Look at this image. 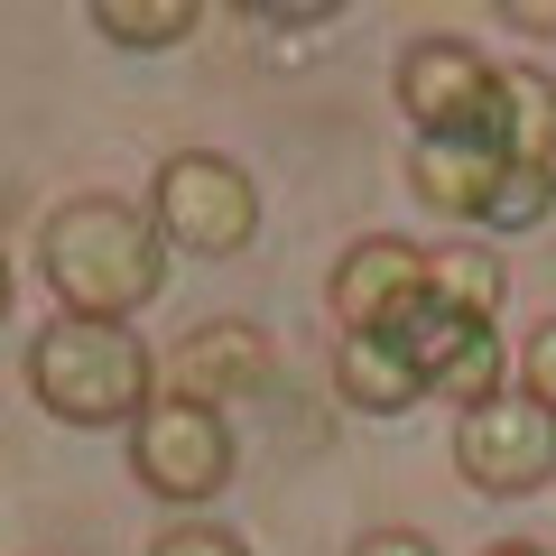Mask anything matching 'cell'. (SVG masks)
Listing matches in <instances>:
<instances>
[{"mask_svg":"<svg viewBox=\"0 0 556 556\" xmlns=\"http://www.w3.org/2000/svg\"><path fill=\"white\" fill-rule=\"evenodd\" d=\"M501 139H417L408 149V186H417V204L427 214H455V223H473L482 204H492V186H501Z\"/></svg>","mask_w":556,"mask_h":556,"instance_id":"cell-10","label":"cell"},{"mask_svg":"<svg viewBox=\"0 0 556 556\" xmlns=\"http://www.w3.org/2000/svg\"><path fill=\"white\" fill-rule=\"evenodd\" d=\"M334 390H343V408H362V417H408L417 399H427V380L408 371V353H399V343L343 334V343H334Z\"/></svg>","mask_w":556,"mask_h":556,"instance_id":"cell-11","label":"cell"},{"mask_svg":"<svg viewBox=\"0 0 556 556\" xmlns=\"http://www.w3.org/2000/svg\"><path fill=\"white\" fill-rule=\"evenodd\" d=\"M38 269H47V288H56L65 316L130 325L139 306L167 288V232H159V214L130 204V195H75V204L47 214Z\"/></svg>","mask_w":556,"mask_h":556,"instance_id":"cell-1","label":"cell"},{"mask_svg":"<svg viewBox=\"0 0 556 556\" xmlns=\"http://www.w3.org/2000/svg\"><path fill=\"white\" fill-rule=\"evenodd\" d=\"M130 473H139V492H159L167 510L214 501L223 482H232V427H223V408H195V399L159 390L139 408V427H130Z\"/></svg>","mask_w":556,"mask_h":556,"instance_id":"cell-4","label":"cell"},{"mask_svg":"<svg viewBox=\"0 0 556 556\" xmlns=\"http://www.w3.org/2000/svg\"><path fill=\"white\" fill-rule=\"evenodd\" d=\"M492 84L501 65L464 38H417L399 56V112L417 121V139H492Z\"/></svg>","mask_w":556,"mask_h":556,"instance_id":"cell-6","label":"cell"},{"mask_svg":"<svg viewBox=\"0 0 556 556\" xmlns=\"http://www.w3.org/2000/svg\"><path fill=\"white\" fill-rule=\"evenodd\" d=\"M455 473L492 501L547 492L556 482V408H538L529 390H501L482 408H464L455 417Z\"/></svg>","mask_w":556,"mask_h":556,"instance_id":"cell-5","label":"cell"},{"mask_svg":"<svg viewBox=\"0 0 556 556\" xmlns=\"http://www.w3.org/2000/svg\"><path fill=\"white\" fill-rule=\"evenodd\" d=\"M519 390H529L538 408H556V316L538 325L529 343H519Z\"/></svg>","mask_w":556,"mask_h":556,"instance_id":"cell-17","label":"cell"},{"mask_svg":"<svg viewBox=\"0 0 556 556\" xmlns=\"http://www.w3.org/2000/svg\"><path fill=\"white\" fill-rule=\"evenodd\" d=\"M149 214H159L167 251L232 260V251H251V232H260V186H251V167H232L223 149H177V159H159Z\"/></svg>","mask_w":556,"mask_h":556,"instance_id":"cell-3","label":"cell"},{"mask_svg":"<svg viewBox=\"0 0 556 556\" xmlns=\"http://www.w3.org/2000/svg\"><path fill=\"white\" fill-rule=\"evenodd\" d=\"M28 390L56 427H139V408L159 399V353L130 325L56 316L28 334Z\"/></svg>","mask_w":556,"mask_h":556,"instance_id":"cell-2","label":"cell"},{"mask_svg":"<svg viewBox=\"0 0 556 556\" xmlns=\"http://www.w3.org/2000/svg\"><path fill=\"white\" fill-rule=\"evenodd\" d=\"M0 325H10V251H0Z\"/></svg>","mask_w":556,"mask_h":556,"instance_id":"cell-21","label":"cell"},{"mask_svg":"<svg viewBox=\"0 0 556 556\" xmlns=\"http://www.w3.org/2000/svg\"><path fill=\"white\" fill-rule=\"evenodd\" d=\"M399 353L427 380V399H455V417L482 408V399H501V371H510V353H501L492 325L445 316V306H417V316L399 325Z\"/></svg>","mask_w":556,"mask_h":556,"instance_id":"cell-8","label":"cell"},{"mask_svg":"<svg viewBox=\"0 0 556 556\" xmlns=\"http://www.w3.org/2000/svg\"><path fill=\"white\" fill-rule=\"evenodd\" d=\"M149 556H251V547H241V538L223 529V519H177V529H167Z\"/></svg>","mask_w":556,"mask_h":556,"instance_id":"cell-16","label":"cell"},{"mask_svg":"<svg viewBox=\"0 0 556 556\" xmlns=\"http://www.w3.org/2000/svg\"><path fill=\"white\" fill-rule=\"evenodd\" d=\"M325 298H334V325H343V334L399 343V325L427 306V251H417V241H399V232H362L353 251L334 260Z\"/></svg>","mask_w":556,"mask_h":556,"instance_id":"cell-7","label":"cell"},{"mask_svg":"<svg viewBox=\"0 0 556 556\" xmlns=\"http://www.w3.org/2000/svg\"><path fill=\"white\" fill-rule=\"evenodd\" d=\"M556 214V167H529V159H510L501 167V186H492V204H482V232H538V223Z\"/></svg>","mask_w":556,"mask_h":556,"instance_id":"cell-15","label":"cell"},{"mask_svg":"<svg viewBox=\"0 0 556 556\" xmlns=\"http://www.w3.org/2000/svg\"><path fill=\"white\" fill-rule=\"evenodd\" d=\"M492 139H501V159L556 167V84L538 75V65H501V84H492Z\"/></svg>","mask_w":556,"mask_h":556,"instance_id":"cell-13","label":"cell"},{"mask_svg":"<svg viewBox=\"0 0 556 556\" xmlns=\"http://www.w3.org/2000/svg\"><path fill=\"white\" fill-rule=\"evenodd\" d=\"M353 556H437V538L427 529H362Z\"/></svg>","mask_w":556,"mask_h":556,"instance_id":"cell-18","label":"cell"},{"mask_svg":"<svg viewBox=\"0 0 556 556\" xmlns=\"http://www.w3.org/2000/svg\"><path fill=\"white\" fill-rule=\"evenodd\" d=\"M482 556H547V547H529V538H501V547H482Z\"/></svg>","mask_w":556,"mask_h":556,"instance_id":"cell-20","label":"cell"},{"mask_svg":"<svg viewBox=\"0 0 556 556\" xmlns=\"http://www.w3.org/2000/svg\"><path fill=\"white\" fill-rule=\"evenodd\" d=\"M501 20H510L519 38H556V0H510V10H501Z\"/></svg>","mask_w":556,"mask_h":556,"instance_id":"cell-19","label":"cell"},{"mask_svg":"<svg viewBox=\"0 0 556 556\" xmlns=\"http://www.w3.org/2000/svg\"><path fill=\"white\" fill-rule=\"evenodd\" d=\"M501 298H510V269H501L492 241L464 232V241H437V251H427V306L492 325V316H501Z\"/></svg>","mask_w":556,"mask_h":556,"instance_id":"cell-12","label":"cell"},{"mask_svg":"<svg viewBox=\"0 0 556 556\" xmlns=\"http://www.w3.org/2000/svg\"><path fill=\"white\" fill-rule=\"evenodd\" d=\"M260 380H269V334H260V325H241V316H214V325H195V334H186L177 353L159 362V390L195 399V408L251 399Z\"/></svg>","mask_w":556,"mask_h":556,"instance_id":"cell-9","label":"cell"},{"mask_svg":"<svg viewBox=\"0 0 556 556\" xmlns=\"http://www.w3.org/2000/svg\"><path fill=\"white\" fill-rule=\"evenodd\" d=\"M93 28H102L112 47H130V56H159V47H186V38H195L204 10H195V0H102Z\"/></svg>","mask_w":556,"mask_h":556,"instance_id":"cell-14","label":"cell"}]
</instances>
